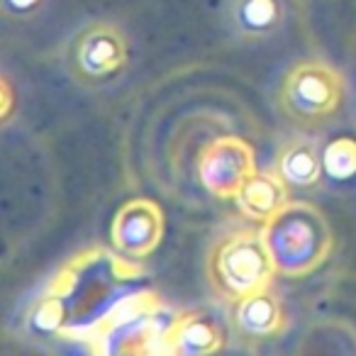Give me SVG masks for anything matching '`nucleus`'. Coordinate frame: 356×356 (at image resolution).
I'll return each mask as SVG.
<instances>
[{
  "instance_id": "obj_14",
  "label": "nucleus",
  "mask_w": 356,
  "mask_h": 356,
  "mask_svg": "<svg viewBox=\"0 0 356 356\" xmlns=\"http://www.w3.org/2000/svg\"><path fill=\"white\" fill-rule=\"evenodd\" d=\"M322 166L332 181H349L356 176V139L337 137L322 152Z\"/></svg>"
},
{
  "instance_id": "obj_16",
  "label": "nucleus",
  "mask_w": 356,
  "mask_h": 356,
  "mask_svg": "<svg viewBox=\"0 0 356 356\" xmlns=\"http://www.w3.org/2000/svg\"><path fill=\"white\" fill-rule=\"evenodd\" d=\"M3 93H6V103H3V115H6L8 118V113H10V83H8V81H3Z\"/></svg>"
},
{
  "instance_id": "obj_1",
  "label": "nucleus",
  "mask_w": 356,
  "mask_h": 356,
  "mask_svg": "<svg viewBox=\"0 0 356 356\" xmlns=\"http://www.w3.org/2000/svg\"><path fill=\"white\" fill-rule=\"evenodd\" d=\"M142 268L122 254L103 247L86 249L71 257L47 283L35 300L27 322L37 334L74 339L79 332L98 322L127 293V283L137 281Z\"/></svg>"
},
{
  "instance_id": "obj_11",
  "label": "nucleus",
  "mask_w": 356,
  "mask_h": 356,
  "mask_svg": "<svg viewBox=\"0 0 356 356\" xmlns=\"http://www.w3.org/2000/svg\"><path fill=\"white\" fill-rule=\"evenodd\" d=\"M234 325L242 334L252 339H271L286 330V312L271 291L254 293L234 302Z\"/></svg>"
},
{
  "instance_id": "obj_5",
  "label": "nucleus",
  "mask_w": 356,
  "mask_h": 356,
  "mask_svg": "<svg viewBox=\"0 0 356 356\" xmlns=\"http://www.w3.org/2000/svg\"><path fill=\"white\" fill-rule=\"evenodd\" d=\"M344 103V76L320 59L298 61L283 76L278 105L283 115L300 129L327 124Z\"/></svg>"
},
{
  "instance_id": "obj_15",
  "label": "nucleus",
  "mask_w": 356,
  "mask_h": 356,
  "mask_svg": "<svg viewBox=\"0 0 356 356\" xmlns=\"http://www.w3.org/2000/svg\"><path fill=\"white\" fill-rule=\"evenodd\" d=\"M37 0H6L8 10H27V8L35 6Z\"/></svg>"
},
{
  "instance_id": "obj_6",
  "label": "nucleus",
  "mask_w": 356,
  "mask_h": 356,
  "mask_svg": "<svg viewBox=\"0 0 356 356\" xmlns=\"http://www.w3.org/2000/svg\"><path fill=\"white\" fill-rule=\"evenodd\" d=\"M129 61V42L115 22H90L74 37L69 47V64L76 81L103 86L115 81Z\"/></svg>"
},
{
  "instance_id": "obj_3",
  "label": "nucleus",
  "mask_w": 356,
  "mask_h": 356,
  "mask_svg": "<svg viewBox=\"0 0 356 356\" xmlns=\"http://www.w3.org/2000/svg\"><path fill=\"white\" fill-rule=\"evenodd\" d=\"M264 239L276 264V271L288 278H305L325 266L334 249V234L325 213L312 203H288L273 220L264 225Z\"/></svg>"
},
{
  "instance_id": "obj_10",
  "label": "nucleus",
  "mask_w": 356,
  "mask_h": 356,
  "mask_svg": "<svg viewBox=\"0 0 356 356\" xmlns=\"http://www.w3.org/2000/svg\"><path fill=\"white\" fill-rule=\"evenodd\" d=\"M288 188L291 186L281 178L278 171H257L247 184L242 186L237 200V208L244 218L254 222L266 225L273 220L291 200H288Z\"/></svg>"
},
{
  "instance_id": "obj_9",
  "label": "nucleus",
  "mask_w": 356,
  "mask_h": 356,
  "mask_svg": "<svg viewBox=\"0 0 356 356\" xmlns=\"http://www.w3.org/2000/svg\"><path fill=\"white\" fill-rule=\"evenodd\" d=\"M225 346V334L215 320L200 312H178L171 317L163 332L161 354L176 356H205Z\"/></svg>"
},
{
  "instance_id": "obj_4",
  "label": "nucleus",
  "mask_w": 356,
  "mask_h": 356,
  "mask_svg": "<svg viewBox=\"0 0 356 356\" xmlns=\"http://www.w3.org/2000/svg\"><path fill=\"white\" fill-rule=\"evenodd\" d=\"M276 264L261 229L237 227L220 234L208 254V281L220 300L239 302L254 293L268 291Z\"/></svg>"
},
{
  "instance_id": "obj_12",
  "label": "nucleus",
  "mask_w": 356,
  "mask_h": 356,
  "mask_svg": "<svg viewBox=\"0 0 356 356\" xmlns=\"http://www.w3.org/2000/svg\"><path fill=\"white\" fill-rule=\"evenodd\" d=\"M276 171L291 188H312L320 181L322 171V154L317 142L310 137H293L278 149Z\"/></svg>"
},
{
  "instance_id": "obj_7",
  "label": "nucleus",
  "mask_w": 356,
  "mask_h": 356,
  "mask_svg": "<svg viewBox=\"0 0 356 356\" xmlns=\"http://www.w3.org/2000/svg\"><path fill=\"white\" fill-rule=\"evenodd\" d=\"M198 181L210 195L234 200L242 186L259 171L254 147L242 137L225 134L208 142L198 154Z\"/></svg>"
},
{
  "instance_id": "obj_8",
  "label": "nucleus",
  "mask_w": 356,
  "mask_h": 356,
  "mask_svg": "<svg viewBox=\"0 0 356 356\" xmlns=\"http://www.w3.org/2000/svg\"><path fill=\"white\" fill-rule=\"evenodd\" d=\"M115 252L127 259H147L163 239V210L149 198H132L120 205L110 227Z\"/></svg>"
},
{
  "instance_id": "obj_2",
  "label": "nucleus",
  "mask_w": 356,
  "mask_h": 356,
  "mask_svg": "<svg viewBox=\"0 0 356 356\" xmlns=\"http://www.w3.org/2000/svg\"><path fill=\"white\" fill-rule=\"evenodd\" d=\"M171 317L149 291L122 296L98 322L74 337L93 354H161Z\"/></svg>"
},
{
  "instance_id": "obj_13",
  "label": "nucleus",
  "mask_w": 356,
  "mask_h": 356,
  "mask_svg": "<svg viewBox=\"0 0 356 356\" xmlns=\"http://www.w3.org/2000/svg\"><path fill=\"white\" fill-rule=\"evenodd\" d=\"M281 0H237L234 3V25L242 35H266L281 22Z\"/></svg>"
}]
</instances>
